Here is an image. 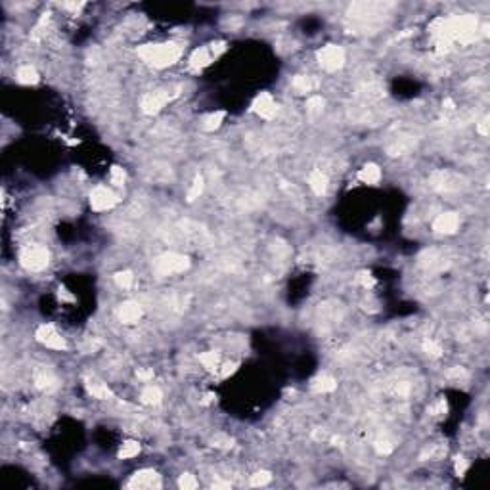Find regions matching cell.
<instances>
[{
	"mask_svg": "<svg viewBox=\"0 0 490 490\" xmlns=\"http://www.w3.org/2000/svg\"><path fill=\"white\" fill-rule=\"evenodd\" d=\"M477 17L475 15L463 14L454 17H439L431 25L433 37L437 39L439 52H446L454 43H467L477 35Z\"/></svg>",
	"mask_w": 490,
	"mask_h": 490,
	"instance_id": "cell-1",
	"label": "cell"
},
{
	"mask_svg": "<svg viewBox=\"0 0 490 490\" xmlns=\"http://www.w3.org/2000/svg\"><path fill=\"white\" fill-rule=\"evenodd\" d=\"M138 56L144 59L146 63L157 67V69H165L174 65L180 56H182V48L176 43H159V44H144L138 46Z\"/></svg>",
	"mask_w": 490,
	"mask_h": 490,
	"instance_id": "cell-2",
	"label": "cell"
},
{
	"mask_svg": "<svg viewBox=\"0 0 490 490\" xmlns=\"http://www.w3.org/2000/svg\"><path fill=\"white\" fill-rule=\"evenodd\" d=\"M190 268V259L186 255H180V253H163L161 257H157L155 264H153V270L159 278H165V276H173L180 274V272H186Z\"/></svg>",
	"mask_w": 490,
	"mask_h": 490,
	"instance_id": "cell-3",
	"label": "cell"
},
{
	"mask_svg": "<svg viewBox=\"0 0 490 490\" xmlns=\"http://www.w3.org/2000/svg\"><path fill=\"white\" fill-rule=\"evenodd\" d=\"M48 262H50V253L43 245H27L19 253V264L31 272L43 270L48 266Z\"/></svg>",
	"mask_w": 490,
	"mask_h": 490,
	"instance_id": "cell-4",
	"label": "cell"
},
{
	"mask_svg": "<svg viewBox=\"0 0 490 490\" xmlns=\"http://www.w3.org/2000/svg\"><path fill=\"white\" fill-rule=\"evenodd\" d=\"M318 58V63L326 69V71H337V69H341L343 65H345V50L341 48V46H337V44H328V46H324L322 50H318L316 54Z\"/></svg>",
	"mask_w": 490,
	"mask_h": 490,
	"instance_id": "cell-5",
	"label": "cell"
},
{
	"mask_svg": "<svg viewBox=\"0 0 490 490\" xmlns=\"http://www.w3.org/2000/svg\"><path fill=\"white\" fill-rule=\"evenodd\" d=\"M176 94H178V92L171 94L169 90L147 92V94L142 96V100H140V109H142V113H146V115H155V113H159L169 101L173 100Z\"/></svg>",
	"mask_w": 490,
	"mask_h": 490,
	"instance_id": "cell-6",
	"label": "cell"
},
{
	"mask_svg": "<svg viewBox=\"0 0 490 490\" xmlns=\"http://www.w3.org/2000/svg\"><path fill=\"white\" fill-rule=\"evenodd\" d=\"M389 6L381 4V2H356L350 6L348 15L352 19H360V21H372L377 15H385V10Z\"/></svg>",
	"mask_w": 490,
	"mask_h": 490,
	"instance_id": "cell-7",
	"label": "cell"
},
{
	"mask_svg": "<svg viewBox=\"0 0 490 490\" xmlns=\"http://www.w3.org/2000/svg\"><path fill=\"white\" fill-rule=\"evenodd\" d=\"M129 489L134 490H153V489H161L163 487V481H161V475L153 469H140L136 471L134 475L130 477Z\"/></svg>",
	"mask_w": 490,
	"mask_h": 490,
	"instance_id": "cell-8",
	"label": "cell"
},
{
	"mask_svg": "<svg viewBox=\"0 0 490 490\" xmlns=\"http://www.w3.org/2000/svg\"><path fill=\"white\" fill-rule=\"evenodd\" d=\"M35 337L39 343H43L46 348H52V350H65L67 348V343L65 339L58 333V330L52 326V324H43L37 328L35 332Z\"/></svg>",
	"mask_w": 490,
	"mask_h": 490,
	"instance_id": "cell-9",
	"label": "cell"
},
{
	"mask_svg": "<svg viewBox=\"0 0 490 490\" xmlns=\"http://www.w3.org/2000/svg\"><path fill=\"white\" fill-rule=\"evenodd\" d=\"M117 205V196L111 188L107 186H96L90 192V207L94 211H109Z\"/></svg>",
	"mask_w": 490,
	"mask_h": 490,
	"instance_id": "cell-10",
	"label": "cell"
},
{
	"mask_svg": "<svg viewBox=\"0 0 490 490\" xmlns=\"http://www.w3.org/2000/svg\"><path fill=\"white\" fill-rule=\"evenodd\" d=\"M251 109H253V113H257L262 119H272L276 115V111H278V105H276L270 92H260L259 96L253 100Z\"/></svg>",
	"mask_w": 490,
	"mask_h": 490,
	"instance_id": "cell-11",
	"label": "cell"
},
{
	"mask_svg": "<svg viewBox=\"0 0 490 490\" xmlns=\"http://www.w3.org/2000/svg\"><path fill=\"white\" fill-rule=\"evenodd\" d=\"M458 228H460V218L456 213H442L433 220V230L437 234H444V236L456 234Z\"/></svg>",
	"mask_w": 490,
	"mask_h": 490,
	"instance_id": "cell-12",
	"label": "cell"
},
{
	"mask_svg": "<svg viewBox=\"0 0 490 490\" xmlns=\"http://www.w3.org/2000/svg\"><path fill=\"white\" fill-rule=\"evenodd\" d=\"M115 314H117V318H119V322H123V324H136V322L142 318V306L138 303L127 301V303L117 306Z\"/></svg>",
	"mask_w": 490,
	"mask_h": 490,
	"instance_id": "cell-13",
	"label": "cell"
},
{
	"mask_svg": "<svg viewBox=\"0 0 490 490\" xmlns=\"http://www.w3.org/2000/svg\"><path fill=\"white\" fill-rule=\"evenodd\" d=\"M431 188L439 190V192H450V190H458L460 188V180L450 173L444 171H437L431 176Z\"/></svg>",
	"mask_w": 490,
	"mask_h": 490,
	"instance_id": "cell-14",
	"label": "cell"
},
{
	"mask_svg": "<svg viewBox=\"0 0 490 490\" xmlns=\"http://www.w3.org/2000/svg\"><path fill=\"white\" fill-rule=\"evenodd\" d=\"M213 59L215 58H213V54H211L209 46H201V48H197V50H194V52L190 54V58H188V65H190V69L199 71V69H203V67H207Z\"/></svg>",
	"mask_w": 490,
	"mask_h": 490,
	"instance_id": "cell-15",
	"label": "cell"
},
{
	"mask_svg": "<svg viewBox=\"0 0 490 490\" xmlns=\"http://www.w3.org/2000/svg\"><path fill=\"white\" fill-rule=\"evenodd\" d=\"M87 391L90 396H94V398H98V400H109V398H113L111 389H109L105 383L98 381V379H88Z\"/></svg>",
	"mask_w": 490,
	"mask_h": 490,
	"instance_id": "cell-16",
	"label": "cell"
},
{
	"mask_svg": "<svg viewBox=\"0 0 490 490\" xmlns=\"http://www.w3.org/2000/svg\"><path fill=\"white\" fill-rule=\"evenodd\" d=\"M35 385L41 391L50 392V391H54L58 387V377L52 374L50 370H41V372L35 374Z\"/></svg>",
	"mask_w": 490,
	"mask_h": 490,
	"instance_id": "cell-17",
	"label": "cell"
},
{
	"mask_svg": "<svg viewBox=\"0 0 490 490\" xmlns=\"http://www.w3.org/2000/svg\"><path fill=\"white\" fill-rule=\"evenodd\" d=\"M358 180L364 182V184H370V186L377 184V182L381 180V171H379V167H377L375 163L364 165L360 169V173H358Z\"/></svg>",
	"mask_w": 490,
	"mask_h": 490,
	"instance_id": "cell-18",
	"label": "cell"
},
{
	"mask_svg": "<svg viewBox=\"0 0 490 490\" xmlns=\"http://www.w3.org/2000/svg\"><path fill=\"white\" fill-rule=\"evenodd\" d=\"M308 184L312 188V192L316 194V196H324L326 194V190H328V176L322 173L320 169H314L310 176H308Z\"/></svg>",
	"mask_w": 490,
	"mask_h": 490,
	"instance_id": "cell-19",
	"label": "cell"
},
{
	"mask_svg": "<svg viewBox=\"0 0 490 490\" xmlns=\"http://www.w3.org/2000/svg\"><path fill=\"white\" fill-rule=\"evenodd\" d=\"M140 400H142V404H146V406H157V404H161V400H163V392H161V389L155 387V385H147V387H144L142 392H140Z\"/></svg>",
	"mask_w": 490,
	"mask_h": 490,
	"instance_id": "cell-20",
	"label": "cell"
},
{
	"mask_svg": "<svg viewBox=\"0 0 490 490\" xmlns=\"http://www.w3.org/2000/svg\"><path fill=\"white\" fill-rule=\"evenodd\" d=\"M335 387H337V381L330 374H320L312 381V391H316V392H332V391H335Z\"/></svg>",
	"mask_w": 490,
	"mask_h": 490,
	"instance_id": "cell-21",
	"label": "cell"
},
{
	"mask_svg": "<svg viewBox=\"0 0 490 490\" xmlns=\"http://www.w3.org/2000/svg\"><path fill=\"white\" fill-rule=\"evenodd\" d=\"M15 79L21 85H35V83H39V73L33 65H21L15 71Z\"/></svg>",
	"mask_w": 490,
	"mask_h": 490,
	"instance_id": "cell-22",
	"label": "cell"
},
{
	"mask_svg": "<svg viewBox=\"0 0 490 490\" xmlns=\"http://www.w3.org/2000/svg\"><path fill=\"white\" fill-rule=\"evenodd\" d=\"M199 362L203 364V368L207 370V372H218V368H220V354L216 352V350H209V352H203L199 354Z\"/></svg>",
	"mask_w": 490,
	"mask_h": 490,
	"instance_id": "cell-23",
	"label": "cell"
},
{
	"mask_svg": "<svg viewBox=\"0 0 490 490\" xmlns=\"http://www.w3.org/2000/svg\"><path fill=\"white\" fill-rule=\"evenodd\" d=\"M224 117H226V111H215V113H211V115L205 117V121H203V129L205 130H216L220 125H222V121H224Z\"/></svg>",
	"mask_w": 490,
	"mask_h": 490,
	"instance_id": "cell-24",
	"label": "cell"
},
{
	"mask_svg": "<svg viewBox=\"0 0 490 490\" xmlns=\"http://www.w3.org/2000/svg\"><path fill=\"white\" fill-rule=\"evenodd\" d=\"M140 454V444L136 442V441H127L121 450H119V458L121 460H129V458H134V456H138Z\"/></svg>",
	"mask_w": 490,
	"mask_h": 490,
	"instance_id": "cell-25",
	"label": "cell"
},
{
	"mask_svg": "<svg viewBox=\"0 0 490 490\" xmlns=\"http://www.w3.org/2000/svg\"><path fill=\"white\" fill-rule=\"evenodd\" d=\"M203 188H205V180H203V176H196L194 178V182H192V186L188 190L186 197L188 201H196L199 196L203 194Z\"/></svg>",
	"mask_w": 490,
	"mask_h": 490,
	"instance_id": "cell-26",
	"label": "cell"
},
{
	"mask_svg": "<svg viewBox=\"0 0 490 490\" xmlns=\"http://www.w3.org/2000/svg\"><path fill=\"white\" fill-rule=\"evenodd\" d=\"M291 85H293V88H295L299 94H306V92H310V88H312V81H310V77H306V75H297V77H293Z\"/></svg>",
	"mask_w": 490,
	"mask_h": 490,
	"instance_id": "cell-27",
	"label": "cell"
},
{
	"mask_svg": "<svg viewBox=\"0 0 490 490\" xmlns=\"http://www.w3.org/2000/svg\"><path fill=\"white\" fill-rule=\"evenodd\" d=\"M412 146H414L412 140H404V138H400V140H396L394 144H391L389 147H387V151H389V155H402L404 151H408Z\"/></svg>",
	"mask_w": 490,
	"mask_h": 490,
	"instance_id": "cell-28",
	"label": "cell"
},
{
	"mask_svg": "<svg viewBox=\"0 0 490 490\" xmlns=\"http://www.w3.org/2000/svg\"><path fill=\"white\" fill-rule=\"evenodd\" d=\"M322 109H324V98L322 96H310L308 101H306V111L310 115H318V113H322Z\"/></svg>",
	"mask_w": 490,
	"mask_h": 490,
	"instance_id": "cell-29",
	"label": "cell"
},
{
	"mask_svg": "<svg viewBox=\"0 0 490 490\" xmlns=\"http://www.w3.org/2000/svg\"><path fill=\"white\" fill-rule=\"evenodd\" d=\"M132 282H134V276L130 270H121V272H117L115 274V284L119 288L123 289H129L132 286Z\"/></svg>",
	"mask_w": 490,
	"mask_h": 490,
	"instance_id": "cell-30",
	"label": "cell"
},
{
	"mask_svg": "<svg viewBox=\"0 0 490 490\" xmlns=\"http://www.w3.org/2000/svg\"><path fill=\"white\" fill-rule=\"evenodd\" d=\"M109 180H111V184H115V186H123V184H125V180H127V173H125V169H121L119 165L111 167V171H109Z\"/></svg>",
	"mask_w": 490,
	"mask_h": 490,
	"instance_id": "cell-31",
	"label": "cell"
},
{
	"mask_svg": "<svg viewBox=\"0 0 490 490\" xmlns=\"http://www.w3.org/2000/svg\"><path fill=\"white\" fill-rule=\"evenodd\" d=\"M423 350H425V354L431 356V358H439V356L442 354V346L439 345L437 341H433V339H427V341L423 343Z\"/></svg>",
	"mask_w": 490,
	"mask_h": 490,
	"instance_id": "cell-32",
	"label": "cell"
},
{
	"mask_svg": "<svg viewBox=\"0 0 490 490\" xmlns=\"http://www.w3.org/2000/svg\"><path fill=\"white\" fill-rule=\"evenodd\" d=\"M272 481V475L268 471H257L255 475H251V487H264Z\"/></svg>",
	"mask_w": 490,
	"mask_h": 490,
	"instance_id": "cell-33",
	"label": "cell"
},
{
	"mask_svg": "<svg viewBox=\"0 0 490 490\" xmlns=\"http://www.w3.org/2000/svg\"><path fill=\"white\" fill-rule=\"evenodd\" d=\"M213 446L215 448H232L234 446V439L228 437V435H224V433H218V435H215V439H213Z\"/></svg>",
	"mask_w": 490,
	"mask_h": 490,
	"instance_id": "cell-34",
	"label": "cell"
},
{
	"mask_svg": "<svg viewBox=\"0 0 490 490\" xmlns=\"http://www.w3.org/2000/svg\"><path fill=\"white\" fill-rule=\"evenodd\" d=\"M178 487L182 490H194V489H197V481H196V477L194 475L184 473V475H180V479H178Z\"/></svg>",
	"mask_w": 490,
	"mask_h": 490,
	"instance_id": "cell-35",
	"label": "cell"
},
{
	"mask_svg": "<svg viewBox=\"0 0 490 490\" xmlns=\"http://www.w3.org/2000/svg\"><path fill=\"white\" fill-rule=\"evenodd\" d=\"M236 368H238V364H236V362H224V364L218 368V372H216V374H218V377H222V379H224V377H228V375L234 374V372H236Z\"/></svg>",
	"mask_w": 490,
	"mask_h": 490,
	"instance_id": "cell-36",
	"label": "cell"
},
{
	"mask_svg": "<svg viewBox=\"0 0 490 490\" xmlns=\"http://www.w3.org/2000/svg\"><path fill=\"white\" fill-rule=\"evenodd\" d=\"M375 450L379 452V454H391L392 452V444H391L387 439H379V441H375Z\"/></svg>",
	"mask_w": 490,
	"mask_h": 490,
	"instance_id": "cell-37",
	"label": "cell"
},
{
	"mask_svg": "<svg viewBox=\"0 0 490 490\" xmlns=\"http://www.w3.org/2000/svg\"><path fill=\"white\" fill-rule=\"evenodd\" d=\"M356 282L360 284V286H364V288H372L375 284V278L370 272H360V274L356 276Z\"/></svg>",
	"mask_w": 490,
	"mask_h": 490,
	"instance_id": "cell-38",
	"label": "cell"
},
{
	"mask_svg": "<svg viewBox=\"0 0 490 490\" xmlns=\"http://www.w3.org/2000/svg\"><path fill=\"white\" fill-rule=\"evenodd\" d=\"M209 50H211V54H213V58H218L222 52H226V43L224 41H216V43H211L209 44Z\"/></svg>",
	"mask_w": 490,
	"mask_h": 490,
	"instance_id": "cell-39",
	"label": "cell"
},
{
	"mask_svg": "<svg viewBox=\"0 0 490 490\" xmlns=\"http://www.w3.org/2000/svg\"><path fill=\"white\" fill-rule=\"evenodd\" d=\"M100 346H101V343L98 341V339H88L87 343L83 345V352H87V354H90V352H96Z\"/></svg>",
	"mask_w": 490,
	"mask_h": 490,
	"instance_id": "cell-40",
	"label": "cell"
},
{
	"mask_svg": "<svg viewBox=\"0 0 490 490\" xmlns=\"http://www.w3.org/2000/svg\"><path fill=\"white\" fill-rule=\"evenodd\" d=\"M446 410H448L446 400H439V402L431 408V414L433 416H441V414H446Z\"/></svg>",
	"mask_w": 490,
	"mask_h": 490,
	"instance_id": "cell-41",
	"label": "cell"
},
{
	"mask_svg": "<svg viewBox=\"0 0 490 490\" xmlns=\"http://www.w3.org/2000/svg\"><path fill=\"white\" fill-rule=\"evenodd\" d=\"M467 465H469V463H467V460H465L463 456H458V458H456V473L461 477L463 473H465V471H467Z\"/></svg>",
	"mask_w": 490,
	"mask_h": 490,
	"instance_id": "cell-42",
	"label": "cell"
},
{
	"mask_svg": "<svg viewBox=\"0 0 490 490\" xmlns=\"http://www.w3.org/2000/svg\"><path fill=\"white\" fill-rule=\"evenodd\" d=\"M136 377L142 379V381H149V379H153V370H149V368H138Z\"/></svg>",
	"mask_w": 490,
	"mask_h": 490,
	"instance_id": "cell-43",
	"label": "cell"
},
{
	"mask_svg": "<svg viewBox=\"0 0 490 490\" xmlns=\"http://www.w3.org/2000/svg\"><path fill=\"white\" fill-rule=\"evenodd\" d=\"M448 379H460V377H465V375H467V372H465V370H463V368H460V366H458V368H452V370H448Z\"/></svg>",
	"mask_w": 490,
	"mask_h": 490,
	"instance_id": "cell-44",
	"label": "cell"
},
{
	"mask_svg": "<svg viewBox=\"0 0 490 490\" xmlns=\"http://www.w3.org/2000/svg\"><path fill=\"white\" fill-rule=\"evenodd\" d=\"M58 297L61 299V301H63V303H73V301H75V297H73L71 293H69V291H67L65 288H59L58 289Z\"/></svg>",
	"mask_w": 490,
	"mask_h": 490,
	"instance_id": "cell-45",
	"label": "cell"
},
{
	"mask_svg": "<svg viewBox=\"0 0 490 490\" xmlns=\"http://www.w3.org/2000/svg\"><path fill=\"white\" fill-rule=\"evenodd\" d=\"M396 394H398V396H408V394H410V385H408L406 381H400V383L396 385Z\"/></svg>",
	"mask_w": 490,
	"mask_h": 490,
	"instance_id": "cell-46",
	"label": "cell"
},
{
	"mask_svg": "<svg viewBox=\"0 0 490 490\" xmlns=\"http://www.w3.org/2000/svg\"><path fill=\"white\" fill-rule=\"evenodd\" d=\"M477 130H479L483 136H489V117H485V119L477 125Z\"/></svg>",
	"mask_w": 490,
	"mask_h": 490,
	"instance_id": "cell-47",
	"label": "cell"
},
{
	"mask_svg": "<svg viewBox=\"0 0 490 490\" xmlns=\"http://www.w3.org/2000/svg\"><path fill=\"white\" fill-rule=\"evenodd\" d=\"M65 10H73V12H79L83 6H85V2H65V4H61Z\"/></svg>",
	"mask_w": 490,
	"mask_h": 490,
	"instance_id": "cell-48",
	"label": "cell"
},
{
	"mask_svg": "<svg viewBox=\"0 0 490 490\" xmlns=\"http://www.w3.org/2000/svg\"><path fill=\"white\" fill-rule=\"evenodd\" d=\"M213 489H230V483H222V481H216V483H213Z\"/></svg>",
	"mask_w": 490,
	"mask_h": 490,
	"instance_id": "cell-49",
	"label": "cell"
},
{
	"mask_svg": "<svg viewBox=\"0 0 490 490\" xmlns=\"http://www.w3.org/2000/svg\"><path fill=\"white\" fill-rule=\"evenodd\" d=\"M332 442L335 444V446H343V439H341V437H333Z\"/></svg>",
	"mask_w": 490,
	"mask_h": 490,
	"instance_id": "cell-50",
	"label": "cell"
},
{
	"mask_svg": "<svg viewBox=\"0 0 490 490\" xmlns=\"http://www.w3.org/2000/svg\"><path fill=\"white\" fill-rule=\"evenodd\" d=\"M444 105H446V109H454V103H452V100H446L444 101Z\"/></svg>",
	"mask_w": 490,
	"mask_h": 490,
	"instance_id": "cell-51",
	"label": "cell"
}]
</instances>
